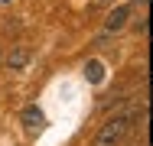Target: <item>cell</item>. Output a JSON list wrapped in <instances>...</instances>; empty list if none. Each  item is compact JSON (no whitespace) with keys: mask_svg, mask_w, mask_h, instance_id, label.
I'll use <instances>...</instances> for the list:
<instances>
[{"mask_svg":"<svg viewBox=\"0 0 153 146\" xmlns=\"http://www.w3.org/2000/svg\"><path fill=\"white\" fill-rule=\"evenodd\" d=\"M127 127H130L127 117H114V120H108V123L101 127V133H98L94 146H117V143L124 140V133H127Z\"/></svg>","mask_w":153,"mask_h":146,"instance_id":"cell-1","label":"cell"},{"mask_svg":"<svg viewBox=\"0 0 153 146\" xmlns=\"http://www.w3.org/2000/svg\"><path fill=\"white\" fill-rule=\"evenodd\" d=\"M127 20H130V7H114L108 13V20H104V29L108 32H117V29L127 26Z\"/></svg>","mask_w":153,"mask_h":146,"instance_id":"cell-2","label":"cell"},{"mask_svg":"<svg viewBox=\"0 0 153 146\" xmlns=\"http://www.w3.org/2000/svg\"><path fill=\"white\" fill-rule=\"evenodd\" d=\"M20 120H23V127H26V130H39V127L46 123V117H42V111H39L36 104H30V107L23 111V117H20Z\"/></svg>","mask_w":153,"mask_h":146,"instance_id":"cell-3","label":"cell"},{"mask_svg":"<svg viewBox=\"0 0 153 146\" xmlns=\"http://www.w3.org/2000/svg\"><path fill=\"white\" fill-rule=\"evenodd\" d=\"M26 62H30V49H23V46H16V49L7 55L10 72H23V68H26Z\"/></svg>","mask_w":153,"mask_h":146,"instance_id":"cell-4","label":"cell"},{"mask_svg":"<svg viewBox=\"0 0 153 146\" xmlns=\"http://www.w3.org/2000/svg\"><path fill=\"white\" fill-rule=\"evenodd\" d=\"M85 75H88V81H91V85H101V81H104V65L94 58V62L85 65Z\"/></svg>","mask_w":153,"mask_h":146,"instance_id":"cell-5","label":"cell"},{"mask_svg":"<svg viewBox=\"0 0 153 146\" xmlns=\"http://www.w3.org/2000/svg\"><path fill=\"white\" fill-rule=\"evenodd\" d=\"M134 3H140V7H143V3H147V0H134Z\"/></svg>","mask_w":153,"mask_h":146,"instance_id":"cell-6","label":"cell"},{"mask_svg":"<svg viewBox=\"0 0 153 146\" xmlns=\"http://www.w3.org/2000/svg\"><path fill=\"white\" fill-rule=\"evenodd\" d=\"M98 3H111V0H98Z\"/></svg>","mask_w":153,"mask_h":146,"instance_id":"cell-7","label":"cell"}]
</instances>
